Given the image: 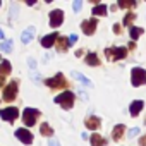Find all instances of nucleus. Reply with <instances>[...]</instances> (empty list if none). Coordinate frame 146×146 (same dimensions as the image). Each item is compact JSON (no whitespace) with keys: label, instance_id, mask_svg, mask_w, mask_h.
I'll use <instances>...</instances> for the list:
<instances>
[{"label":"nucleus","instance_id":"nucleus-1","mask_svg":"<svg viewBox=\"0 0 146 146\" xmlns=\"http://www.w3.org/2000/svg\"><path fill=\"white\" fill-rule=\"evenodd\" d=\"M55 103L62 105L64 110H70L72 105H74V93H72V91H64V93H60L58 96H55Z\"/></svg>","mask_w":146,"mask_h":146},{"label":"nucleus","instance_id":"nucleus-2","mask_svg":"<svg viewBox=\"0 0 146 146\" xmlns=\"http://www.w3.org/2000/svg\"><path fill=\"white\" fill-rule=\"evenodd\" d=\"M38 117H40V110H36V108H24V112H23V120H24V124L28 125V127H31V125H35L36 124V120H38Z\"/></svg>","mask_w":146,"mask_h":146},{"label":"nucleus","instance_id":"nucleus-3","mask_svg":"<svg viewBox=\"0 0 146 146\" xmlns=\"http://www.w3.org/2000/svg\"><path fill=\"white\" fill-rule=\"evenodd\" d=\"M131 78H132V86H141L146 83V70L141 69V67H134L131 70Z\"/></svg>","mask_w":146,"mask_h":146},{"label":"nucleus","instance_id":"nucleus-4","mask_svg":"<svg viewBox=\"0 0 146 146\" xmlns=\"http://www.w3.org/2000/svg\"><path fill=\"white\" fill-rule=\"evenodd\" d=\"M16 96H17V81H11L4 90V100L12 102V100H16Z\"/></svg>","mask_w":146,"mask_h":146},{"label":"nucleus","instance_id":"nucleus-5","mask_svg":"<svg viewBox=\"0 0 146 146\" xmlns=\"http://www.w3.org/2000/svg\"><path fill=\"white\" fill-rule=\"evenodd\" d=\"M0 117H2L4 120H7V122H14L19 117V110L14 108V107H7L4 110H0Z\"/></svg>","mask_w":146,"mask_h":146},{"label":"nucleus","instance_id":"nucleus-6","mask_svg":"<svg viewBox=\"0 0 146 146\" xmlns=\"http://www.w3.org/2000/svg\"><path fill=\"white\" fill-rule=\"evenodd\" d=\"M62 23H64V11H60V9L52 11L50 12V26L52 28H58Z\"/></svg>","mask_w":146,"mask_h":146},{"label":"nucleus","instance_id":"nucleus-7","mask_svg":"<svg viewBox=\"0 0 146 146\" xmlns=\"http://www.w3.org/2000/svg\"><path fill=\"white\" fill-rule=\"evenodd\" d=\"M45 84H46L48 88H62V86L65 84V78L58 72V74H55L53 78L46 79V81H45Z\"/></svg>","mask_w":146,"mask_h":146},{"label":"nucleus","instance_id":"nucleus-8","mask_svg":"<svg viewBox=\"0 0 146 146\" xmlns=\"http://www.w3.org/2000/svg\"><path fill=\"white\" fill-rule=\"evenodd\" d=\"M107 55L108 58H124L127 55V48L125 46H119V48H107Z\"/></svg>","mask_w":146,"mask_h":146},{"label":"nucleus","instance_id":"nucleus-9","mask_svg":"<svg viewBox=\"0 0 146 146\" xmlns=\"http://www.w3.org/2000/svg\"><path fill=\"white\" fill-rule=\"evenodd\" d=\"M16 137L21 141V143H24V144H31L33 143V134L28 131V129H17L16 131Z\"/></svg>","mask_w":146,"mask_h":146},{"label":"nucleus","instance_id":"nucleus-10","mask_svg":"<svg viewBox=\"0 0 146 146\" xmlns=\"http://www.w3.org/2000/svg\"><path fill=\"white\" fill-rule=\"evenodd\" d=\"M35 35H36V28H35V26H28V28L21 33V41H23L24 45H28V43H31V40L35 38Z\"/></svg>","mask_w":146,"mask_h":146},{"label":"nucleus","instance_id":"nucleus-11","mask_svg":"<svg viewBox=\"0 0 146 146\" xmlns=\"http://www.w3.org/2000/svg\"><path fill=\"white\" fill-rule=\"evenodd\" d=\"M96 19H86V21H83V24H81V28H83V33L84 35H93L95 33V28H96Z\"/></svg>","mask_w":146,"mask_h":146},{"label":"nucleus","instance_id":"nucleus-12","mask_svg":"<svg viewBox=\"0 0 146 146\" xmlns=\"http://www.w3.org/2000/svg\"><path fill=\"white\" fill-rule=\"evenodd\" d=\"M55 40H58V33H50V35H46V36L41 38V46L50 48V46L55 43Z\"/></svg>","mask_w":146,"mask_h":146},{"label":"nucleus","instance_id":"nucleus-13","mask_svg":"<svg viewBox=\"0 0 146 146\" xmlns=\"http://www.w3.org/2000/svg\"><path fill=\"white\" fill-rule=\"evenodd\" d=\"M143 107H144V102H143V100H136V102H132V103H131V107H129L131 115H132V117H136V115L143 110Z\"/></svg>","mask_w":146,"mask_h":146},{"label":"nucleus","instance_id":"nucleus-14","mask_svg":"<svg viewBox=\"0 0 146 146\" xmlns=\"http://www.w3.org/2000/svg\"><path fill=\"white\" fill-rule=\"evenodd\" d=\"M100 124H102V120H100V117H95V115H90L88 119H86V127L88 129H98L100 127Z\"/></svg>","mask_w":146,"mask_h":146},{"label":"nucleus","instance_id":"nucleus-15","mask_svg":"<svg viewBox=\"0 0 146 146\" xmlns=\"http://www.w3.org/2000/svg\"><path fill=\"white\" fill-rule=\"evenodd\" d=\"M72 76H74V79L76 81H79L81 84H84V86H90V88H93V83H91V79H88L84 74H81V72H72Z\"/></svg>","mask_w":146,"mask_h":146},{"label":"nucleus","instance_id":"nucleus-16","mask_svg":"<svg viewBox=\"0 0 146 146\" xmlns=\"http://www.w3.org/2000/svg\"><path fill=\"white\" fill-rule=\"evenodd\" d=\"M90 139H91V146H105L107 144V139H103L100 134H93Z\"/></svg>","mask_w":146,"mask_h":146},{"label":"nucleus","instance_id":"nucleus-17","mask_svg":"<svg viewBox=\"0 0 146 146\" xmlns=\"http://www.w3.org/2000/svg\"><path fill=\"white\" fill-rule=\"evenodd\" d=\"M11 69H12L11 62L2 60V64H0V76H7V74H11Z\"/></svg>","mask_w":146,"mask_h":146},{"label":"nucleus","instance_id":"nucleus-18","mask_svg":"<svg viewBox=\"0 0 146 146\" xmlns=\"http://www.w3.org/2000/svg\"><path fill=\"white\" fill-rule=\"evenodd\" d=\"M143 31H144L143 28H137V26H131V28H129V36H131L132 40H137V38L143 35Z\"/></svg>","mask_w":146,"mask_h":146},{"label":"nucleus","instance_id":"nucleus-19","mask_svg":"<svg viewBox=\"0 0 146 146\" xmlns=\"http://www.w3.org/2000/svg\"><path fill=\"white\" fill-rule=\"evenodd\" d=\"M91 12H93L95 16H107V5H105V4H98V5L93 7Z\"/></svg>","mask_w":146,"mask_h":146},{"label":"nucleus","instance_id":"nucleus-20","mask_svg":"<svg viewBox=\"0 0 146 146\" xmlns=\"http://www.w3.org/2000/svg\"><path fill=\"white\" fill-rule=\"evenodd\" d=\"M122 134H124V125L122 124H117V127H113V131H112V137L117 141V139L122 137Z\"/></svg>","mask_w":146,"mask_h":146},{"label":"nucleus","instance_id":"nucleus-21","mask_svg":"<svg viewBox=\"0 0 146 146\" xmlns=\"http://www.w3.org/2000/svg\"><path fill=\"white\" fill-rule=\"evenodd\" d=\"M86 64H88V65H100V58L96 57V53H88Z\"/></svg>","mask_w":146,"mask_h":146},{"label":"nucleus","instance_id":"nucleus-22","mask_svg":"<svg viewBox=\"0 0 146 146\" xmlns=\"http://www.w3.org/2000/svg\"><path fill=\"white\" fill-rule=\"evenodd\" d=\"M40 132H41L43 136H52V134H53V129H52L48 124H41V127H40Z\"/></svg>","mask_w":146,"mask_h":146},{"label":"nucleus","instance_id":"nucleus-23","mask_svg":"<svg viewBox=\"0 0 146 146\" xmlns=\"http://www.w3.org/2000/svg\"><path fill=\"white\" fill-rule=\"evenodd\" d=\"M69 48V40H65V38H58V50L60 52H65Z\"/></svg>","mask_w":146,"mask_h":146},{"label":"nucleus","instance_id":"nucleus-24","mask_svg":"<svg viewBox=\"0 0 146 146\" xmlns=\"http://www.w3.org/2000/svg\"><path fill=\"white\" fill-rule=\"evenodd\" d=\"M0 48H2V52H12V41L7 40V41H2V45H0Z\"/></svg>","mask_w":146,"mask_h":146},{"label":"nucleus","instance_id":"nucleus-25","mask_svg":"<svg viewBox=\"0 0 146 146\" xmlns=\"http://www.w3.org/2000/svg\"><path fill=\"white\" fill-rule=\"evenodd\" d=\"M17 11H19V7L16 4H12L11 5V23H14V19L17 17Z\"/></svg>","mask_w":146,"mask_h":146},{"label":"nucleus","instance_id":"nucleus-26","mask_svg":"<svg viewBox=\"0 0 146 146\" xmlns=\"http://www.w3.org/2000/svg\"><path fill=\"white\" fill-rule=\"evenodd\" d=\"M83 7V2L81 0H76V2H72V9H74V12H79Z\"/></svg>","mask_w":146,"mask_h":146},{"label":"nucleus","instance_id":"nucleus-27","mask_svg":"<svg viewBox=\"0 0 146 146\" xmlns=\"http://www.w3.org/2000/svg\"><path fill=\"white\" fill-rule=\"evenodd\" d=\"M134 19H136V16H134V14H131V12H129V14H127V16H125V19H124V24H125V26H129V24H131V23H132V21H134Z\"/></svg>","mask_w":146,"mask_h":146},{"label":"nucleus","instance_id":"nucleus-28","mask_svg":"<svg viewBox=\"0 0 146 146\" xmlns=\"http://www.w3.org/2000/svg\"><path fill=\"white\" fill-rule=\"evenodd\" d=\"M28 65H29V70H36V60L33 57L28 58Z\"/></svg>","mask_w":146,"mask_h":146},{"label":"nucleus","instance_id":"nucleus-29","mask_svg":"<svg viewBox=\"0 0 146 146\" xmlns=\"http://www.w3.org/2000/svg\"><path fill=\"white\" fill-rule=\"evenodd\" d=\"M139 132H141V129H139V127H132V129L129 131V137H134V136H137Z\"/></svg>","mask_w":146,"mask_h":146},{"label":"nucleus","instance_id":"nucleus-30","mask_svg":"<svg viewBox=\"0 0 146 146\" xmlns=\"http://www.w3.org/2000/svg\"><path fill=\"white\" fill-rule=\"evenodd\" d=\"M79 38H78V35H74V33H72L70 36H69V45H76V41H78Z\"/></svg>","mask_w":146,"mask_h":146},{"label":"nucleus","instance_id":"nucleus-31","mask_svg":"<svg viewBox=\"0 0 146 146\" xmlns=\"http://www.w3.org/2000/svg\"><path fill=\"white\" fill-rule=\"evenodd\" d=\"M48 146H60V143H58L57 137H50L48 139Z\"/></svg>","mask_w":146,"mask_h":146},{"label":"nucleus","instance_id":"nucleus-32","mask_svg":"<svg viewBox=\"0 0 146 146\" xmlns=\"http://www.w3.org/2000/svg\"><path fill=\"white\" fill-rule=\"evenodd\" d=\"M29 76H31V79L40 81V74H38V70H29Z\"/></svg>","mask_w":146,"mask_h":146},{"label":"nucleus","instance_id":"nucleus-33","mask_svg":"<svg viewBox=\"0 0 146 146\" xmlns=\"http://www.w3.org/2000/svg\"><path fill=\"white\" fill-rule=\"evenodd\" d=\"M134 5V2H119V7H122V9H127V7H132Z\"/></svg>","mask_w":146,"mask_h":146},{"label":"nucleus","instance_id":"nucleus-34","mask_svg":"<svg viewBox=\"0 0 146 146\" xmlns=\"http://www.w3.org/2000/svg\"><path fill=\"white\" fill-rule=\"evenodd\" d=\"M139 144H141V146H146V134H144V136L139 139Z\"/></svg>","mask_w":146,"mask_h":146},{"label":"nucleus","instance_id":"nucleus-35","mask_svg":"<svg viewBox=\"0 0 146 146\" xmlns=\"http://www.w3.org/2000/svg\"><path fill=\"white\" fill-rule=\"evenodd\" d=\"M113 33H117V35L120 33V26L119 24H113Z\"/></svg>","mask_w":146,"mask_h":146},{"label":"nucleus","instance_id":"nucleus-36","mask_svg":"<svg viewBox=\"0 0 146 146\" xmlns=\"http://www.w3.org/2000/svg\"><path fill=\"white\" fill-rule=\"evenodd\" d=\"M0 40H4V31L0 29Z\"/></svg>","mask_w":146,"mask_h":146},{"label":"nucleus","instance_id":"nucleus-37","mask_svg":"<svg viewBox=\"0 0 146 146\" xmlns=\"http://www.w3.org/2000/svg\"><path fill=\"white\" fill-rule=\"evenodd\" d=\"M4 84V76H0V86Z\"/></svg>","mask_w":146,"mask_h":146},{"label":"nucleus","instance_id":"nucleus-38","mask_svg":"<svg viewBox=\"0 0 146 146\" xmlns=\"http://www.w3.org/2000/svg\"><path fill=\"white\" fill-rule=\"evenodd\" d=\"M144 124H146V119H144Z\"/></svg>","mask_w":146,"mask_h":146},{"label":"nucleus","instance_id":"nucleus-39","mask_svg":"<svg viewBox=\"0 0 146 146\" xmlns=\"http://www.w3.org/2000/svg\"><path fill=\"white\" fill-rule=\"evenodd\" d=\"M0 5H2V4H0Z\"/></svg>","mask_w":146,"mask_h":146}]
</instances>
